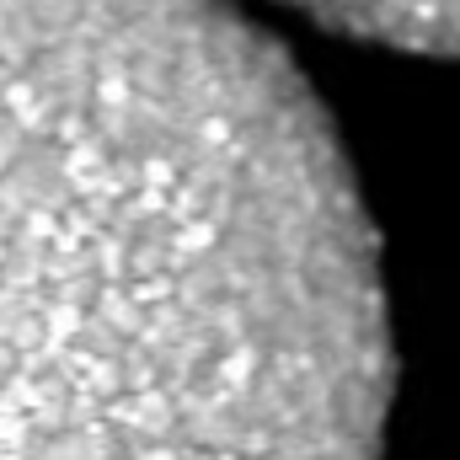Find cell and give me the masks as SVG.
Returning a JSON list of instances; mask_svg holds the SVG:
<instances>
[{"label": "cell", "mask_w": 460, "mask_h": 460, "mask_svg": "<svg viewBox=\"0 0 460 460\" xmlns=\"http://www.w3.org/2000/svg\"><path fill=\"white\" fill-rule=\"evenodd\" d=\"M353 172L230 0H0V460H380Z\"/></svg>", "instance_id": "1"}, {"label": "cell", "mask_w": 460, "mask_h": 460, "mask_svg": "<svg viewBox=\"0 0 460 460\" xmlns=\"http://www.w3.org/2000/svg\"><path fill=\"white\" fill-rule=\"evenodd\" d=\"M289 5L375 43L460 54V0H289Z\"/></svg>", "instance_id": "2"}]
</instances>
